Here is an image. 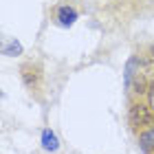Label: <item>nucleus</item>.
<instances>
[{
  "instance_id": "obj_1",
  "label": "nucleus",
  "mask_w": 154,
  "mask_h": 154,
  "mask_svg": "<svg viewBox=\"0 0 154 154\" xmlns=\"http://www.w3.org/2000/svg\"><path fill=\"white\" fill-rule=\"evenodd\" d=\"M130 123L134 125V128H152L154 125V112H152V108L150 106H145V103L141 101H137V103H132L130 106Z\"/></svg>"
},
{
  "instance_id": "obj_2",
  "label": "nucleus",
  "mask_w": 154,
  "mask_h": 154,
  "mask_svg": "<svg viewBox=\"0 0 154 154\" xmlns=\"http://www.w3.org/2000/svg\"><path fill=\"white\" fill-rule=\"evenodd\" d=\"M77 18H79V13H77V9L71 7V5H60L57 9H55V20H57V24H62V26H73Z\"/></svg>"
},
{
  "instance_id": "obj_3",
  "label": "nucleus",
  "mask_w": 154,
  "mask_h": 154,
  "mask_svg": "<svg viewBox=\"0 0 154 154\" xmlns=\"http://www.w3.org/2000/svg\"><path fill=\"white\" fill-rule=\"evenodd\" d=\"M20 75H22V82H24L26 88H38V84H40V68L26 64V66L20 68Z\"/></svg>"
},
{
  "instance_id": "obj_4",
  "label": "nucleus",
  "mask_w": 154,
  "mask_h": 154,
  "mask_svg": "<svg viewBox=\"0 0 154 154\" xmlns=\"http://www.w3.org/2000/svg\"><path fill=\"white\" fill-rule=\"evenodd\" d=\"M42 150L51 152V154H55V152L60 150V139H57V134H55L51 128L42 130Z\"/></svg>"
},
{
  "instance_id": "obj_5",
  "label": "nucleus",
  "mask_w": 154,
  "mask_h": 154,
  "mask_svg": "<svg viewBox=\"0 0 154 154\" xmlns=\"http://www.w3.org/2000/svg\"><path fill=\"white\" fill-rule=\"evenodd\" d=\"M125 86H128V90L134 93V95H148V82L143 79L141 73L132 75L130 79H125Z\"/></svg>"
},
{
  "instance_id": "obj_6",
  "label": "nucleus",
  "mask_w": 154,
  "mask_h": 154,
  "mask_svg": "<svg viewBox=\"0 0 154 154\" xmlns=\"http://www.w3.org/2000/svg\"><path fill=\"white\" fill-rule=\"evenodd\" d=\"M139 145L143 152H154V125L139 134Z\"/></svg>"
},
{
  "instance_id": "obj_7",
  "label": "nucleus",
  "mask_w": 154,
  "mask_h": 154,
  "mask_svg": "<svg viewBox=\"0 0 154 154\" xmlns=\"http://www.w3.org/2000/svg\"><path fill=\"white\" fill-rule=\"evenodd\" d=\"M2 55L7 57H16V55H22V44L18 40H7L2 44Z\"/></svg>"
},
{
  "instance_id": "obj_8",
  "label": "nucleus",
  "mask_w": 154,
  "mask_h": 154,
  "mask_svg": "<svg viewBox=\"0 0 154 154\" xmlns=\"http://www.w3.org/2000/svg\"><path fill=\"white\" fill-rule=\"evenodd\" d=\"M148 97H150V108H154V82L148 84Z\"/></svg>"
},
{
  "instance_id": "obj_9",
  "label": "nucleus",
  "mask_w": 154,
  "mask_h": 154,
  "mask_svg": "<svg viewBox=\"0 0 154 154\" xmlns=\"http://www.w3.org/2000/svg\"><path fill=\"white\" fill-rule=\"evenodd\" d=\"M150 53H152V60H154V46H152V51H150Z\"/></svg>"
}]
</instances>
